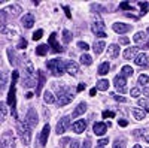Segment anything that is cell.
Returning a JSON list of instances; mask_svg holds the SVG:
<instances>
[{
  "mask_svg": "<svg viewBox=\"0 0 149 148\" xmlns=\"http://www.w3.org/2000/svg\"><path fill=\"white\" fill-rule=\"evenodd\" d=\"M17 81H18V72L15 70L12 73V82H10V87H9V91H8V105H10L12 108V115L17 117V109H15V103H17V94H15V85H17Z\"/></svg>",
  "mask_w": 149,
  "mask_h": 148,
  "instance_id": "cell-1",
  "label": "cell"
},
{
  "mask_svg": "<svg viewBox=\"0 0 149 148\" xmlns=\"http://www.w3.org/2000/svg\"><path fill=\"white\" fill-rule=\"evenodd\" d=\"M55 90H57V99L60 106L67 105L73 100V91L69 87H61L60 84H55Z\"/></svg>",
  "mask_w": 149,
  "mask_h": 148,
  "instance_id": "cell-2",
  "label": "cell"
},
{
  "mask_svg": "<svg viewBox=\"0 0 149 148\" xmlns=\"http://www.w3.org/2000/svg\"><path fill=\"white\" fill-rule=\"evenodd\" d=\"M17 132L19 135V139L24 145H29L31 141V127L27 123H17Z\"/></svg>",
  "mask_w": 149,
  "mask_h": 148,
  "instance_id": "cell-3",
  "label": "cell"
},
{
  "mask_svg": "<svg viewBox=\"0 0 149 148\" xmlns=\"http://www.w3.org/2000/svg\"><path fill=\"white\" fill-rule=\"evenodd\" d=\"M64 66H66V63H63V60H61V58H54L51 61H46V67L49 69V72H51L54 76L63 75V72L66 70Z\"/></svg>",
  "mask_w": 149,
  "mask_h": 148,
  "instance_id": "cell-4",
  "label": "cell"
},
{
  "mask_svg": "<svg viewBox=\"0 0 149 148\" xmlns=\"http://www.w3.org/2000/svg\"><path fill=\"white\" fill-rule=\"evenodd\" d=\"M91 30L95 36H98V38H106L107 33H106V27H104V22L102 20H98V21H94L91 24Z\"/></svg>",
  "mask_w": 149,
  "mask_h": 148,
  "instance_id": "cell-5",
  "label": "cell"
},
{
  "mask_svg": "<svg viewBox=\"0 0 149 148\" xmlns=\"http://www.w3.org/2000/svg\"><path fill=\"white\" fill-rule=\"evenodd\" d=\"M69 124H70V117L64 115L63 118H60V120H58V123H57V127H55V132H57L58 135L64 133V132L69 129Z\"/></svg>",
  "mask_w": 149,
  "mask_h": 148,
  "instance_id": "cell-6",
  "label": "cell"
},
{
  "mask_svg": "<svg viewBox=\"0 0 149 148\" xmlns=\"http://www.w3.org/2000/svg\"><path fill=\"white\" fill-rule=\"evenodd\" d=\"M113 84H115V87H116V90L119 91V93H125V90H127V79L124 78L122 75H116L115 78H113Z\"/></svg>",
  "mask_w": 149,
  "mask_h": 148,
  "instance_id": "cell-7",
  "label": "cell"
},
{
  "mask_svg": "<svg viewBox=\"0 0 149 148\" xmlns=\"http://www.w3.org/2000/svg\"><path fill=\"white\" fill-rule=\"evenodd\" d=\"M37 114H36V111L33 109V108H30L29 109V112H27V115H26V123L30 126V127H34L36 124H37Z\"/></svg>",
  "mask_w": 149,
  "mask_h": 148,
  "instance_id": "cell-8",
  "label": "cell"
},
{
  "mask_svg": "<svg viewBox=\"0 0 149 148\" xmlns=\"http://www.w3.org/2000/svg\"><path fill=\"white\" fill-rule=\"evenodd\" d=\"M48 42H49V46L52 48L54 53H63V46H60L58 42H57V33H51Z\"/></svg>",
  "mask_w": 149,
  "mask_h": 148,
  "instance_id": "cell-9",
  "label": "cell"
},
{
  "mask_svg": "<svg viewBox=\"0 0 149 148\" xmlns=\"http://www.w3.org/2000/svg\"><path fill=\"white\" fill-rule=\"evenodd\" d=\"M112 29H113V32L119 33V34H124L131 30V26H128V24H122V22H115L113 26H112Z\"/></svg>",
  "mask_w": 149,
  "mask_h": 148,
  "instance_id": "cell-10",
  "label": "cell"
},
{
  "mask_svg": "<svg viewBox=\"0 0 149 148\" xmlns=\"http://www.w3.org/2000/svg\"><path fill=\"white\" fill-rule=\"evenodd\" d=\"M46 81V76H45V73L42 70L37 72V84H36V94H39L42 91V87H43V84Z\"/></svg>",
  "mask_w": 149,
  "mask_h": 148,
  "instance_id": "cell-11",
  "label": "cell"
},
{
  "mask_svg": "<svg viewBox=\"0 0 149 148\" xmlns=\"http://www.w3.org/2000/svg\"><path fill=\"white\" fill-rule=\"evenodd\" d=\"M107 124L106 123H95L94 124V133L95 135H98V136H103V135L107 132Z\"/></svg>",
  "mask_w": 149,
  "mask_h": 148,
  "instance_id": "cell-12",
  "label": "cell"
},
{
  "mask_svg": "<svg viewBox=\"0 0 149 148\" xmlns=\"http://www.w3.org/2000/svg\"><path fill=\"white\" fill-rule=\"evenodd\" d=\"M133 135L136 138H142L143 141H146L149 144V129H139V130H134Z\"/></svg>",
  "mask_w": 149,
  "mask_h": 148,
  "instance_id": "cell-13",
  "label": "cell"
},
{
  "mask_svg": "<svg viewBox=\"0 0 149 148\" xmlns=\"http://www.w3.org/2000/svg\"><path fill=\"white\" fill-rule=\"evenodd\" d=\"M66 70L70 73V75H76V73L79 72V66L74 63L73 60H69L67 63H66Z\"/></svg>",
  "mask_w": 149,
  "mask_h": 148,
  "instance_id": "cell-14",
  "label": "cell"
},
{
  "mask_svg": "<svg viewBox=\"0 0 149 148\" xmlns=\"http://www.w3.org/2000/svg\"><path fill=\"white\" fill-rule=\"evenodd\" d=\"M21 21H22V26L26 27V29H31V27L34 26V17H33L31 14H27V15H24Z\"/></svg>",
  "mask_w": 149,
  "mask_h": 148,
  "instance_id": "cell-15",
  "label": "cell"
},
{
  "mask_svg": "<svg viewBox=\"0 0 149 148\" xmlns=\"http://www.w3.org/2000/svg\"><path fill=\"white\" fill-rule=\"evenodd\" d=\"M85 127H86V121H85V120H78V121L72 126V129H73L74 133H82V132L85 130Z\"/></svg>",
  "mask_w": 149,
  "mask_h": 148,
  "instance_id": "cell-16",
  "label": "cell"
},
{
  "mask_svg": "<svg viewBox=\"0 0 149 148\" xmlns=\"http://www.w3.org/2000/svg\"><path fill=\"white\" fill-rule=\"evenodd\" d=\"M49 124H45V127H43V130L40 132V136H39V139H40V145H45L46 144V141H48V136H49Z\"/></svg>",
  "mask_w": 149,
  "mask_h": 148,
  "instance_id": "cell-17",
  "label": "cell"
},
{
  "mask_svg": "<svg viewBox=\"0 0 149 148\" xmlns=\"http://www.w3.org/2000/svg\"><path fill=\"white\" fill-rule=\"evenodd\" d=\"M134 63L137 65V66H148V65H149V58H148L146 54H140V55L136 57Z\"/></svg>",
  "mask_w": 149,
  "mask_h": 148,
  "instance_id": "cell-18",
  "label": "cell"
},
{
  "mask_svg": "<svg viewBox=\"0 0 149 148\" xmlns=\"http://www.w3.org/2000/svg\"><path fill=\"white\" fill-rule=\"evenodd\" d=\"M107 54H109V57H112V58H116L118 55H119V46L118 45H110L109 48H107Z\"/></svg>",
  "mask_w": 149,
  "mask_h": 148,
  "instance_id": "cell-19",
  "label": "cell"
},
{
  "mask_svg": "<svg viewBox=\"0 0 149 148\" xmlns=\"http://www.w3.org/2000/svg\"><path fill=\"white\" fill-rule=\"evenodd\" d=\"M86 111V103H84V102H81L76 108H74V111H73V115L74 117H79V115H82L84 112Z\"/></svg>",
  "mask_w": 149,
  "mask_h": 148,
  "instance_id": "cell-20",
  "label": "cell"
},
{
  "mask_svg": "<svg viewBox=\"0 0 149 148\" xmlns=\"http://www.w3.org/2000/svg\"><path fill=\"white\" fill-rule=\"evenodd\" d=\"M137 51L139 49L137 48H128V49H125V51H124V58H127V60H131V58H134V55L137 54Z\"/></svg>",
  "mask_w": 149,
  "mask_h": 148,
  "instance_id": "cell-21",
  "label": "cell"
},
{
  "mask_svg": "<svg viewBox=\"0 0 149 148\" xmlns=\"http://www.w3.org/2000/svg\"><path fill=\"white\" fill-rule=\"evenodd\" d=\"M6 11H8V12H10L12 15H15V17H17V15H19V14H21V11H22V9H21V6H19V5H10V6H8V8H6Z\"/></svg>",
  "mask_w": 149,
  "mask_h": 148,
  "instance_id": "cell-22",
  "label": "cell"
},
{
  "mask_svg": "<svg viewBox=\"0 0 149 148\" xmlns=\"http://www.w3.org/2000/svg\"><path fill=\"white\" fill-rule=\"evenodd\" d=\"M93 49H94V53H95L97 55H100V54L103 53V49H104V42H103V41L95 42V43H94V46H93Z\"/></svg>",
  "mask_w": 149,
  "mask_h": 148,
  "instance_id": "cell-23",
  "label": "cell"
},
{
  "mask_svg": "<svg viewBox=\"0 0 149 148\" xmlns=\"http://www.w3.org/2000/svg\"><path fill=\"white\" fill-rule=\"evenodd\" d=\"M97 88L100 91H106L109 88V81L107 79H98L97 81Z\"/></svg>",
  "mask_w": 149,
  "mask_h": 148,
  "instance_id": "cell-24",
  "label": "cell"
},
{
  "mask_svg": "<svg viewBox=\"0 0 149 148\" xmlns=\"http://www.w3.org/2000/svg\"><path fill=\"white\" fill-rule=\"evenodd\" d=\"M145 115H146V112H145V111H142V109H137V108H134L133 109V117L136 118V120H143L145 118Z\"/></svg>",
  "mask_w": 149,
  "mask_h": 148,
  "instance_id": "cell-25",
  "label": "cell"
},
{
  "mask_svg": "<svg viewBox=\"0 0 149 148\" xmlns=\"http://www.w3.org/2000/svg\"><path fill=\"white\" fill-rule=\"evenodd\" d=\"M110 70V65L109 63H102L100 66H98V75H106V73Z\"/></svg>",
  "mask_w": 149,
  "mask_h": 148,
  "instance_id": "cell-26",
  "label": "cell"
},
{
  "mask_svg": "<svg viewBox=\"0 0 149 148\" xmlns=\"http://www.w3.org/2000/svg\"><path fill=\"white\" fill-rule=\"evenodd\" d=\"M48 49H49V45H46V43L39 45V46L36 48V54H37V55H45V54L48 53Z\"/></svg>",
  "mask_w": 149,
  "mask_h": 148,
  "instance_id": "cell-27",
  "label": "cell"
},
{
  "mask_svg": "<svg viewBox=\"0 0 149 148\" xmlns=\"http://www.w3.org/2000/svg\"><path fill=\"white\" fill-rule=\"evenodd\" d=\"M81 63H82V65H86V66H90V65L93 63L91 55H90V54H86V53L82 54V55H81Z\"/></svg>",
  "mask_w": 149,
  "mask_h": 148,
  "instance_id": "cell-28",
  "label": "cell"
},
{
  "mask_svg": "<svg viewBox=\"0 0 149 148\" xmlns=\"http://www.w3.org/2000/svg\"><path fill=\"white\" fill-rule=\"evenodd\" d=\"M121 75H122L124 78H125V76H131V75H133V67H131V66H122Z\"/></svg>",
  "mask_w": 149,
  "mask_h": 148,
  "instance_id": "cell-29",
  "label": "cell"
},
{
  "mask_svg": "<svg viewBox=\"0 0 149 148\" xmlns=\"http://www.w3.org/2000/svg\"><path fill=\"white\" fill-rule=\"evenodd\" d=\"M145 39H146V33H145V32H139V33L134 34V42H136V43H140V42L145 41Z\"/></svg>",
  "mask_w": 149,
  "mask_h": 148,
  "instance_id": "cell-30",
  "label": "cell"
},
{
  "mask_svg": "<svg viewBox=\"0 0 149 148\" xmlns=\"http://www.w3.org/2000/svg\"><path fill=\"white\" fill-rule=\"evenodd\" d=\"M72 38H73L72 32H69V30H63V42H64V43H69V42L72 41Z\"/></svg>",
  "mask_w": 149,
  "mask_h": 148,
  "instance_id": "cell-31",
  "label": "cell"
},
{
  "mask_svg": "<svg viewBox=\"0 0 149 148\" xmlns=\"http://www.w3.org/2000/svg\"><path fill=\"white\" fill-rule=\"evenodd\" d=\"M127 147V141L125 139H116L113 141V148H125Z\"/></svg>",
  "mask_w": 149,
  "mask_h": 148,
  "instance_id": "cell-32",
  "label": "cell"
},
{
  "mask_svg": "<svg viewBox=\"0 0 149 148\" xmlns=\"http://www.w3.org/2000/svg\"><path fill=\"white\" fill-rule=\"evenodd\" d=\"M45 102L46 103H54L55 102V97H54V94L51 93V91H45Z\"/></svg>",
  "mask_w": 149,
  "mask_h": 148,
  "instance_id": "cell-33",
  "label": "cell"
},
{
  "mask_svg": "<svg viewBox=\"0 0 149 148\" xmlns=\"http://www.w3.org/2000/svg\"><path fill=\"white\" fill-rule=\"evenodd\" d=\"M8 55H9L10 65H12V66H15V65H17V58H15V55H14V49H12V48L8 49Z\"/></svg>",
  "mask_w": 149,
  "mask_h": 148,
  "instance_id": "cell-34",
  "label": "cell"
},
{
  "mask_svg": "<svg viewBox=\"0 0 149 148\" xmlns=\"http://www.w3.org/2000/svg\"><path fill=\"white\" fill-rule=\"evenodd\" d=\"M2 33H3L5 36H8V38H14L15 33H17V30H14V29H2Z\"/></svg>",
  "mask_w": 149,
  "mask_h": 148,
  "instance_id": "cell-35",
  "label": "cell"
},
{
  "mask_svg": "<svg viewBox=\"0 0 149 148\" xmlns=\"http://www.w3.org/2000/svg\"><path fill=\"white\" fill-rule=\"evenodd\" d=\"M148 82H149V76L148 75H145V73H143V75L139 76V84L140 85H146Z\"/></svg>",
  "mask_w": 149,
  "mask_h": 148,
  "instance_id": "cell-36",
  "label": "cell"
},
{
  "mask_svg": "<svg viewBox=\"0 0 149 148\" xmlns=\"http://www.w3.org/2000/svg\"><path fill=\"white\" fill-rule=\"evenodd\" d=\"M130 93H131V96H133V97H139V96L142 94V91H140V88H139V87H133Z\"/></svg>",
  "mask_w": 149,
  "mask_h": 148,
  "instance_id": "cell-37",
  "label": "cell"
},
{
  "mask_svg": "<svg viewBox=\"0 0 149 148\" xmlns=\"http://www.w3.org/2000/svg\"><path fill=\"white\" fill-rule=\"evenodd\" d=\"M102 117L103 118H113L115 117V112H112V111H104Z\"/></svg>",
  "mask_w": 149,
  "mask_h": 148,
  "instance_id": "cell-38",
  "label": "cell"
},
{
  "mask_svg": "<svg viewBox=\"0 0 149 148\" xmlns=\"http://www.w3.org/2000/svg\"><path fill=\"white\" fill-rule=\"evenodd\" d=\"M42 36H43V30H37V32L33 34V39H34V41H39Z\"/></svg>",
  "mask_w": 149,
  "mask_h": 148,
  "instance_id": "cell-39",
  "label": "cell"
},
{
  "mask_svg": "<svg viewBox=\"0 0 149 148\" xmlns=\"http://www.w3.org/2000/svg\"><path fill=\"white\" fill-rule=\"evenodd\" d=\"M18 48H21V49H24V48H27V41L24 39V38H21L19 39V43H18Z\"/></svg>",
  "mask_w": 149,
  "mask_h": 148,
  "instance_id": "cell-40",
  "label": "cell"
},
{
  "mask_svg": "<svg viewBox=\"0 0 149 148\" xmlns=\"http://www.w3.org/2000/svg\"><path fill=\"white\" fill-rule=\"evenodd\" d=\"M107 144H109V139H107V138H103V139H100V141L97 142L98 147H104V145H107Z\"/></svg>",
  "mask_w": 149,
  "mask_h": 148,
  "instance_id": "cell-41",
  "label": "cell"
},
{
  "mask_svg": "<svg viewBox=\"0 0 149 148\" xmlns=\"http://www.w3.org/2000/svg\"><path fill=\"white\" fill-rule=\"evenodd\" d=\"M0 114H2V120L6 117V108H5L3 102H2V105H0Z\"/></svg>",
  "mask_w": 149,
  "mask_h": 148,
  "instance_id": "cell-42",
  "label": "cell"
},
{
  "mask_svg": "<svg viewBox=\"0 0 149 148\" xmlns=\"http://www.w3.org/2000/svg\"><path fill=\"white\" fill-rule=\"evenodd\" d=\"M113 99H115L116 102H122V103H125V102H127V99L124 97V96H113Z\"/></svg>",
  "mask_w": 149,
  "mask_h": 148,
  "instance_id": "cell-43",
  "label": "cell"
},
{
  "mask_svg": "<svg viewBox=\"0 0 149 148\" xmlns=\"http://www.w3.org/2000/svg\"><path fill=\"white\" fill-rule=\"evenodd\" d=\"M69 142H72V141H70V138H63V139L60 141V145H61V147H66Z\"/></svg>",
  "mask_w": 149,
  "mask_h": 148,
  "instance_id": "cell-44",
  "label": "cell"
},
{
  "mask_svg": "<svg viewBox=\"0 0 149 148\" xmlns=\"http://www.w3.org/2000/svg\"><path fill=\"white\" fill-rule=\"evenodd\" d=\"M82 148H91V139H88V138H86V139L84 141V145H82Z\"/></svg>",
  "mask_w": 149,
  "mask_h": 148,
  "instance_id": "cell-45",
  "label": "cell"
},
{
  "mask_svg": "<svg viewBox=\"0 0 149 148\" xmlns=\"http://www.w3.org/2000/svg\"><path fill=\"white\" fill-rule=\"evenodd\" d=\"M91 8H93V11H100V12H102V11H104V9H103V6L95 5V3H93V5H91Z\"/></svg>",
  "mask_w": 149,
  "mask_h": 148,
  "instance_id": "cell-46",
  "label": "cell"
},
{
  "mask_svg": "<svg viewBox=\"0 0 149 148\" xmlns=\"http://www.w3.org/2000/svg\"><path fill=\"white\" fill-rule=\"evenodd\" d=\"M119 43H122V45H127V43H130V39H128V38H125V36H122V38L119 39Z\"/></svg>",
  "mask_w": 149,
  "mask_h": 148,
  "instance_id": "cell-47",
  "label": "cell"
},
{
  "mask_svg": "<svg viewBox=\"0 0 149 148\" xmlns=\"http://www.w3.org/2000/svg\"><path fill=\"white\" fill-rule=\"evenodd\" d=\"M63 11L66 12V17L70 20V18H72V14H70V9H69V6H63Z\"/></svg>",
  "mask_w": 149,
  "mask_h": 148,
  "instance_id": "cell-48",
  "label": "cell"
},
{
  "mask_svg": "<svg viewBox=\"0 0 149 148\" xmlns=\"http://www.w3.org/2000/svg\"><path fill=\"white\" fill-rule=\"evenodd\" d=\"M70 148H79V142H78L76 139H73V141L70 142Z\"/></svg>",
  "mask_w": 149,
  "mask_h": 148,
  "instance_id": "cell-49",
  "label": "cell"
},
{
  "mask_svg": "<svg viewBox=\"0 0 149 148\" xmlns=\"http://www.w3.org/2000/svg\"><path fill=\"white\" fill-rule=\"evenodd\" d=\"M78 45H79V48L85 49V51H88V43H85V42H79Z\"/></svg>",
  "mask_w": 149,
  "mask_h": 148,
  "instance_id": "cell-50",
  "label": "cell"
},
{
  "mask_svg": "<svg viewBox=\"0 0 149 148\" xmlns=\"http://www.w3.org/2000/svg\"><path fill=\"white\" fill-rule=\"evenodd\" d=\"M127 124H128V121H127V120H122V118L119 120V126H121V127H125Z\"/></svg>",
  "mask_w": 149,
  "mask_h": 148,
  "instance_id": "cell-51",
  "label": "cell"
},
{
  "mask_svg": "<svg viewBox=\"0 0 149 148\" xmlns=\"http://www.w3.org/2000/svg\"><path fill=\"white\" fill-rule=\"evenodd\" d=\"M84 88H85V84H79L78 85V91H82Z\"/></svg>",
  "mask_w": 149,
  "mask_h": 148,
  "instance_id": "cell-52",
  "label": "cell"
},
{
  "mask_svg": "<svg viewBox=\"0 0 149 148\" xmlns=\"http://www.w3.org/2000/svg\"><path fill=\"white\" fill-rule=\"evenodd\" d=\"M95 93H97V88H91L90 90V96H95Z\"/></svg>",
  "mask_w": 149,
  "mask_h": 148,
  "instance_id": "cell-53",
  "label": "cell"
},
{
  "mask_svg": "<svg viewBox=\"0 0 149 148\" xmlns=\"http://www.w3.org/2000/svg\"><path fill=\"white\" fill-rule=\"evenodd\" d=\"M133 148H142V147H140V145H134Z\"/></svg>",
  "mask_w": 149,
  "mask_h": 148,
  "instance_id": "cell-54",
  "label": "cell"
},
{
  "mask_svg": "<svg viewBox=\"0 0 149 148\" xmlns=\"http://www.w3.org/2000/svg\"><path fill=\"white\" fill-rule=\"evenodd\" d=\"M145 48H149V42H148V45H145Z\"/></svg>",
  "mask_w": 149,
  "mask_h": 148,
  "instance_id": "cell-55",
  "label": "cell"
},
{
  "mask_svg": "<svg viewBox=\"0 0 149 148\" xmlns=\"http://www.w3.org/2000/svg\"><path fill=\"white\" fill-rule=\"evenodd\" d=\"M97 148H103V147H98V145H97Z\"/></svg>",
  "mask_w": 149,
  "mask_h": 148,
  "instance_id": "cell-56",
  "label": "cell"
},
{
  "mask_svg": "<svg viewBox=\"0 0 149 148\" xmlns=\"http://www.w3.org/2000/svg\"><path fill=\"white\" fill-rule=\"evenodd\" d=\"M148 33H149V29H148Z\"/></svg>",
  "mask_w": 149,
  "mask_h": 148,
  "instance_id": "cell-57",
  "label": "cell"
}]
</instances>
